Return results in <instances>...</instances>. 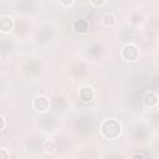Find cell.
Listing matches in <instances>:
<instances>
[{"mask_svg": "<svg viewBox=\"0 0 159 159\" xmlns=\"http://www.w3.org/2000/svg\"><path fill=\"white\" fill-rule=\"evenodd\" d=\"M1 159H7V153H6V150L4 148L1 149Z\"/></svg>", "mask_w": 159, "mask_h": 159, "instance_id": "10", "label": "cell"}, {"mask_svg": "<svg viewBox=\"0 0 159 159\" xmlns=\"http://www.w3.org/2000/svg\"><path fill=\"white\" fill-rule=\"evenodd\" d=\"M1 122H2V125H1V129L4 130V128H5V118H4V116H1Z\"/></svg>", "mask_w": 159, "mask_h": 159, "instance_id": "12", "label": "cell"}, {"mask_svg": "<svg viewBox=\"0 0 159 159\" xmlns=\"http://www.w3.org/2000/svg\"><path fill=\"white\" fill-rule=\"evenodd\" d=\"M47 107H48V101H47V98H45V97H39V98H36L35 102H34V108H35L36 111L43 112V111L47 109Z\"/></svg>", "mask_w": 159, "mask_h": 159, "instance_id": "3", "label": "cell"}, {"mask_svg": "<svg viewBox=\"0 0 159 159\" xmlns=\"http://www.w3.org/2000/svg\"><path fill=\"white\" fill-rule=\"evenodd\" d=\"M132 159H144V157H143V155H140V154H135V155H133V157H132Z\"/></svg>", "mask_w": 159, "mask_h": 159, "instance_id": "11", "label": "cell"}, {"mask_svg": "<svg viewBox=\"0 0 159 159\" xmlns=\"http://www.w3.org/2000/svg\"><path fill=\"white\" fill-rule=\"evenodd\" d=\"M91 4H93V5H102V4H104V1H99V2H94V1H91Z\"/></svg>", "mask_w": 159, "mask_h": 159, "instance_id": "13", "label": "cell"}, {"mask_svg": "<svg viewBox=\"0 0 159 159\" xmlns=\"http://www.w3.org/2000/svg\"><path fill=\"white\" fill-rule=\"evenodd\" d=\"M143 102H144V104L147 107H153V106L157 104L158 98H157V96L153 92H147L144 94V97H143Z\"/></svg>", "mask_w": 159, "mask_h": 159, "instance_id": "4", "label": "cell"}, {"mask_svg": "<svg viewBox=\"0 0 159 159\" xmlns=\"http://www.w3.org/2000/svg\"><path fill=\"white\" fill-rule=\"evenodd\" d=\"M87 29H88V25H87V22L84 20H77L75 22V30L77 32H86Z\"/></svg>", "mask_w": 159, "mask_h": 159, "instance_id": "6", "label": "cell"}, {"mask_svg": "<svg viewBox=\"0 0 159 159\" xmlns=\"http://www.w3.org/2000/svg\"><path fill=\"white\" fill-rule=\"evenodd\" d=\"M103 20H104V24H106L107 26H112V25L114 24V21H116L114 16H113L112 14H109V12L104 14V16H103Z\"/></svg>", "mask_w": 159, "mask_h": 159, "instance_id": "8", "label": "cell"}, {"mask_svg": "<svg viewBox=\"0 0 159 159\" xmlns=\"http://www.w3.org/2000/svg\"><path fill=\"white\" fill-rule=\"evenodd\" d=\"M139 52H138V48L137 46L134 45H127L123 51H122V56L127 60V61H134L137 57H138Z\"/></svg>", "mask_w": 159, "mask_h": 159, "instance_id": "2", "label": "cell"}, {"mask_svg": "<svg viewBox=\"0 0 159 159\" xmlns=\"http://www.w3.org/2000/svg\"><path fill=\"white\" fill-rule=\"evenodd\" d=\"M80 96H81V98L83 101H91L93 98V96H94V92H93V89L91 87H83L81 89V92H80Z\"/></svg>", "mask_w": 159, "mask_h": 159, "instance_id": "5", "label": "cell"}, {"mask_svg": "<svg viewBox=\"0 0 159 159\" xmlns=\"http://www.w3.org/2000/svg\"><path fill=\"white\" fill-rule=\"evenodd\" d=\"M102 130L107 138H114L120 133V125L114 119H109V120H106L103 123Z\"/></svg>", "mask_w": 159, "mask_h": 159, "instance_id": "1", "label": "cell"}, {"mask_svg": "<svg viewBox=\"0 0 159 159\" xmlns=\"http://www.w3.org/2000/svg\"><path fill=\"white\" fill-rule=\"evenodd\" d=\"M158 111H159V106H158Z\"/></svg>", "mask_w": 159, "mask_h": 159, "instance_id": "14", "label": "cell"}, {"mask_svg": "<svg viewBox=\"0 0 159 159\" xmlns=\"http://www.w3.org/2000/svg\"><path fill=\"white\" fill-rule=\"evenodd\" d=\"M43 149H45L46 152H53V149H55V143H53V142H50V140L45 142Z\"/></svg>", "mask_w": 159, "mask_h": 159, "instance_id": "9", "label": "cell"}, {"mask_svg": "<svg viewBox=\"0 0 159 159\" xmlns=\"http://www.w3.org/2000/svg\"><path fill=\"white\" fill-rule=\"evenodd\" d=\"M11 26H12V21H11V19H9V17H4V19L1 20V31H2V32H7V31H10V30H11Z\"/></svg>", "mask_w": 159, "mask_h": 159, "instance_id": "7", "label": "cell"}]
</instances>
